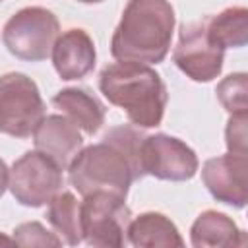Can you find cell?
<instances>
[{
    "mask_svg": "<svg viewBox=\"0 0 248 248\" xmlns=\"http://www.w3.org/2000/svg\"><path fill=\"white\" fill-rule=\"evenodd\" d=\"M143 134L138 126H114L99 143L81 147L72 159L68 170L70 184L81 194L110 192L120 198L128 196L132 182L143 178L141 170Z\"/></svg>",
    "mask_w": 248,
    "mask_h": 248,
    "instance_id": "1",
    "label": "cell"
},
{
    "mask_svg": "<svg viewBox=\"0 0 248 248\" xmlns=\"http://www.w3.org/2000/svg\"><path fill=\"white\" fill-rule=\"evenodd\" d=\"M174 10L169 0H130L110 39L116 60L159 64L170 48Z\"/></svg>",
    "mask_w": 248,
    "mask_h": 248,
    "instance_id": "2",
    "label": "cell"
},
{
    "mask_svg": "<svg viewBox=\"0 0 248 248\" xmlns=\"http://www.w3.org/2000/svg\"><path fill=\"white\" fill-rule=\"evenodd\" d=\"M99 89L110 105L122 108L138 128H157L169 101L163 78L141 62L118 60L99 74Z\"/></svg>",
    "mask_w": 248,
    "mask_h": 248,
    "instance_id": "3",
    "label": "cell"
},
{
    "mask_svg": "<svg viewBox=\"0 0 248 248\" xmlns=\"http://www.w3.org/2000/svg\"><path fill=\"white\" fill-rule=\"evenodd\" d=\"M58 33L60 21L50 10L43 6H27L6 21L2 39L16 58L39 62L50 56Z\"/></svg>",
    "mask_w": 248,
    "mask_h": 248,
    "instance_id": "4",
    "label": "cell"
},
{
    "mask_svg": "<svg viewBox=\"0 0 248 248\" xmlns=\"http://www.w3.org/2000/svg\"><path fill=\"white\" fill-rule=\"evenodd\" d=\"M45 116V101L37 83L21 74L0 76V132L12 138H29Z\"/></svg>",
    "mask_w": 248,
    "mask_h": 248,
    "instance_id": "5",
    "label": "cell"
},
{
    "mask_svg": "<svg viewBox=\"0 0 248 248\" xmlns=\"http://www.w3.org/2000/svg\"><path fill=\"white\" fill-rule=\"evenodd\" d=\"M132 211L126 198L110 192H91L81 202V232L89 246L120 248L128 242L126 231Z\"/></svg>",
    "mask_w": 248,
    "mask_h": 248,
    "instance_id": "6",
    "label": "cell"
},
{
    "mask_svg": "<svg viewBox=\"0 0 248 248\" xmlns=\"http://www.w3.org/2000/svg\"><path fill=\"white\" fill-rule=\"evenodd\" d=\"M64 186L62 169L41 151H25L10 169L8 188L25 207L46 205Z\"/></svg>",
    "mask_w": 248,
    "mask_h": 248,
    "instance_id": "7",
    "label": "cell"
},
{
    "mask_svg": "<svg viewBox=\"0 0 248 248\" xmlns=\"http://www.w3.org/2000/svg\"><path fill=\"white\" fill-rule=\"evenodd\" d=\"M172 60L186 78L198 83H207L221 74L225 48L209 39L205 17L184 23L180 27Z\"/></svg>",
    "mask_w": 248,
    "mask_h": 248,
    "instance_id": "8",
    "label": "cell"
},
{
    "mask_svg": "<svg viewBox=\"0 0 248 248\" xmlns=\"http://www.w3.org/2000/svg\"><path fill=\"white\" fill-rule=\"evenodd\" d=\"M140 157L143 174L170 182L190 180L200 167L196 151L169 134L143 136Z\"/></svg>",
    "mask_w": 248,
    "mask_h": 248,
    "instance_id": "9",
    "label": "cell"
},
{
    "mask_svg": "<svg viewBox=\"0 0 248 248\" xmlns=\"http://www.w3.org/2000/svg\"><path fill=\"white\" fill-rule=\"evenodd\" d=\"M207 192L221 203L242 209L248 202V153H225L211 157L202 167Z\"/></svg>",
    "mask_w": 248,
    "mask_h": 248,
    "instance_id": "10",
    "label": "cell"
},
{
    "mask_svg": "<svg viewBox=\"0 0 248 248\" xmlns=\"http://www.w3.org/2000/svg\"><path fill=\"white\" fill-rule=\"evenodd\" d=\"M35 149L48 155L62 170L81 151L83 138L79 128L64 114H46L33 132Z\"/></svg>",
    "mask_w": 248,
    "mask_h": 248,
    "instance_id": "11",
    "label": "cell"
},
{
    "mask_svg": "<svg viewBox=\"0 0 248 248\" xmlns=\"http://www.w3.org/2000/svg\"><path fill=\"white\" fill-rule=\"evenodd\" d=\"M52 66L56 74L66 79H81L95 68V43L85 29L72 27L58 35L52 46Z\"/></svg>",
    "mask_w": 248,
    "mask_h": 248,
    "instance_id": "12",
    "label": "cell"
},
{
    "mask_svg": "<svg viewBox=\"0 0 248 248\" xmlns=\"http://www.w3.org/2000/svg\"><path fill=\"white\" fill-rule=\"evenodd\" d=\"M52 105L87 136H95L105 124V105L83 87H66L58 91L52 97Z\"/></svg>",
    "mask_w": 248,
    "mask_h": 248,
    "instance_id": "13",
    "label": "cell"
},
{
    "mask_svg": "<svg viewBox=\"0 0 248 248\" xmlns=\"http://www.w3.org/2000/svg\"><path fill=\"white\" fill-rule=\"evenodd\" d=\"M190 242L194 248H223L244 246L246 234L236 223L221 211L207 209L196 217L190 227Z\"/></svg>",
    "mask_w": 248,
    "mask_h": 248,
    "instance_id": "14",
    "label": "cell"
},
{
    "mask_svg": "<svg viewBox=\"0 0 248 248\" xmlns=\"http://www.w3.org/2000/svg\"><path fill=\"white\" fill-rule=\"evenodd\" d=\"M126 238L136 248L184 246V240L176 225L159 211H145L136 219H130Z\"/></svg>",
    "mask_w": 248,
    "mask_h": 248,
    "instance_id": "15",
    "label": "cell"
},
{
    "mask_svg": "<svg viewBox=\"0 0 248 248\" xmlns=\"http://www.w3.org/2000/svg\"><path fill=\"white\" fill-rule=\"evenodd\" d=\"M209 39L221 48H240L248 41V10L231 6L215 16H205Z\"/></svg>",
    "mask_w": 248,
    "mask_h": 248,
    "instance_id": "16",
    "label": "cell"
},
{
    "mask_svg": "<svg viewBox=\"0 0 248 248\" xmlns=\"http://www.w3.org/2000/svg\"><path fill=\"white\" fill-rule=\"evenodd\" d=\"M46 221L52 225L62 242L78 246L83 240L81 232V202L72 192H58L46 209Z\"/></svg>",
    "mask_w": 248,
    "mask_h": 248,
    "instance_id": "17",
    "label": "cell"
},
{
    "mask_svg": "<svg viewBox=\"0 0 248 248\" xmlns=\"http://www.w3.org/2000/svg\"><path fill=\"white\" fill-rule=\"evenodd\" d=\"M246 89H248V79L244 72L231 74L223 78L217 85V99L223 105L225 110L232 112H246Z\"/></svg>",
    "mask_w": 248,
    "mask_h": 248,
    "instance_id": "18",
    "label": "cell"
},
{
    "mask_svg": "<svg viewBox=\"0 0 248 248\" xmlns=\"http://www.w3.org/2000/svg\"><path fill=\"white\" fill-rule=\"evenodd\" d=\"M14 244L19 246H62V238L39 221H27L14 229Z\"/></svg>",
    "mask_w": 248,
    "mask_h": 248,
    "instance_id": "19",
    "label": "cell"
},
{
    "mask_svg": "<svg viewBox=\"0 0 248 248\" xmlns=\"http://www.w3.org/2000/svg\"><path fill=\"white\" fill-rule=\"evenodd\" d=\"M246 112H232L225 128V143L231 153H248V136H246Z\"/></svg>",
    "mask_w": 248,
    "mask_h": 248,
    "instance_id": "20",
    "label": "cell"
},
{
    "mask_svg": "<svg viewBox=\"0 0 248 248\" xmlns=\"http://www.w3.org/2000/svg\"><path fill=\"white\" fill-rule=\"evenodd\" d=\"M8 180H10V170L4 163V159H0V198L4 196V192L8 188Z\"/></svg>",
    "mask_w": 248,
    "mask_h": 248,
    "instance_id": "21",
    "label": "cell"
},
{
    "mask_svg": "<svg viewBox=\"0 0 248 248\" xmlns=\"http://www.w3.org/2000/svg\"><path fill=\"white\" fill-rule=\"evenodd\" d=\"M0 244H14V238H8V236L0 234Z\"/></svg>",
    "mask_w": 248,
    "mask_h": 248,
    "instance_id": "22",
    "label": "cell"
},
{
    "mask_svg": "<svg viewBox=\"0 0 248 248\" xmlns=\"http://www.w3.org/2000/svg\"><path fill=\"white\" fill-rule=\"evenodd\" d=\"M81 4H97V2H103V0H78Z\"/></svg>",
    "mask_w": 248,
    "mask_h": 248,
    "instance_id": "23",
    "label": "cell"
},
{
    "mask_svg": "<svg viewBox=\"0 0 248 248\" xmlns=\"http://www.w3.org/2000/svg\"><path fill=\"white\" fill-rule=\"evenodd\" d=\"M0 2H2V0H0Z\"/></svg>",
    "mask_w": 248,
    "mask_h": 248,
    "instance_id": "24",
    "label": "cell"
}]
</instances>
